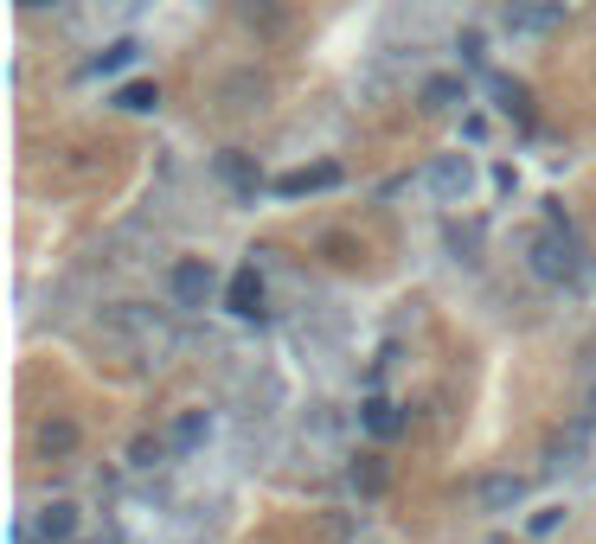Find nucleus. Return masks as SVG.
<instances>
[{
	"instance_id": "0eeeda50",
	"label": "nucleus",
	"mask_w": 596,
	"mask_h": 544,
	"mask_svg": "<svg viewBox=\"0 0 596 544\" xmlns=\"http://www.w3.org/2000/svg\"><path fill=\"white\" fill-rule=\"evenodd\" d=\"M520 500H526L520 474H487V480H482V507L487 512H507V507H520Z\"/></svg>"
},
{
	"instance_id": "20e7f679",
	"label": "nucleus",
	"mask_w": 596,
	"mask_h": 544,
	"mask_svg": "<svg viewBox=\"0 0 596 544\" xmlns=\"http://www.w3.org/2000/svg\"><path fill=\"white\" fill-rule=\"evenodd\" d=\"M224 308H231L238 321H257V314H263V276H257V263H244V269L224 282Z\"/></svg>"
},
{
	"instance_id": "2eb2a0df",
	"label": "nucleus",
	"mask_w": 596,
	"mask_h": 544,
	"mask_svg": "<svg viewBox=\"0 0 596 544\" xmlns=\"http://www.w3.org/2000/svg\"><path fill=\"white\" fill-rule=\"evenodd\" d=\"M199 442H206V410H192V417L174 423V448H199Z\"/></svg>"
},
{
	"instance_id": "dca6fc26",
	"label": "nucleus",
	"mask_w": 596,
	"mask_h": 544,
	"mask_svg": "<svg viewBox=\"0 0 596 544\" xmlns=\"http://www.w3.org/2000/svg\"><path fill=\"white\" fill-rule=\"evenodd\" d=\"M20 7H45V0H20Z\"/></svg>"
},
{
	"instance_id": "39448f33",
	"label": "nucleus",
	"mask_w": 596,
	"mask_h": 544,
	"mask_svg": "<svg viewBox=\"0 0 596 544\" xmlns=\"http://www.w3.org/2000/svg\"><path fill=\"white\" fill-rule=\"evenodd\" d=\"M564 20V0H514L507 7V33H552Z\"/></svg>"
},
{
	"instance_id": "f8f14e48",
	"label": "nucleus",
	"mask_w": 596,
	"mask_h": 544,
	"mask_svg": "<svg viewBox=\"0 0 596 544\" xmlns=\"http://www.w3.org/2000/svg\"><path fill=\"white\" fill-rule=\"evenodd\" d=\"M366 430H373V435H398V430H405V417H398V403L373 398V403H366Z\"/></svg>"
},
{
	"instance_id": "6e6552de",
	"label": "nucleus",
	"mask_w": 596,
	"mask_h": 544,
	"mask_svg": "<svg viewBox=\"0 0 596 544\" xmlns=\"http://www.w3.org/2000/svg\"><path fill=\"white\" fill-rule=\"evenodd\" d=\"M71 532H77V512L65 507V500L38 512V544H71Z\"/></svg>"
},
{
	"instance_id": "423d86ee",
	"label": "nucleus",
	"mask_w": 596,
	"mask_h": 544,
	"mask_svg": "<svg viewBox=\"0 0 596 544\" xmlns=\"http://www.w3.org/2000/svg\"><path fill=\"white\" fill-rule=\"evenodd\" d=\"M328 186H340V167H334V160H321V167H296V174H283V180H276V192H283V199H301V192H328Z\"/></svg>"
},
{
	"instance_id": "7ed1b4c3",
	"label": "nucleus",
	"mask_w": 596,
	"mask_h": 544,
	"mask_svg": "<svg viewBox=\"0 0 596 544\" xmlns=\"http://www.w3.org/2000/svg\"><path fill=\"white\" fill-rule=\"evenodd\" d=\"M468 186H475L468 154H443V160H430V192H437L443 206H462V199H468Z\"/></svg>"
},
{
	"instance_id": "f3484780",
	"label": "nucleus",
	"mask_w": 596,
	"mask_h": 544,
	"mask_svg": "<svg viewBox=\"0 0 596 544\" xmlns=\"http://www.w3.org/2000/svg\"><path fill=\"white\" fill-rule=\"evenodd\" d=\"M591 417H596V398H591Z\"/></svg>"
},
{
	"instance_id": "4468645a",
	"label": "nucleus",
	"mask_w": 596,
	"mask_h": 544,
	"mask_svg": "<svg viewBox=\"0 0 596 544\" xmlns=\"http://www.w3.org/2000/svg\"><path fill=\"white\" fill-rule=\"evenodd\" d=\"M38 448H45V455H71V448H77V423H45V430H38Z\"/></svg>"
},
{
	"instance_id": "f03ea898",
	"label": "nucleus",
	"mask_w": 596,
	"mask_h": 544,
	"mask_svg": "<svg viewBox=\"0 0 596 544\" xmlns=\"http://www.w3.org/2000/svg\"><path fill=\"white\" fill-rule=\"evenodd\" d=\"M167 289H174V301H180V308H206V301H212V289H219V276H212V263L187 256V263H174Z\"/></svg>"
},
{
	"instance_id": "9d476101",
	"label": "nucleus",
	"mask_w": 596,
	"mask_h": 544,
	"mask_svg": "<svg viewBox=\"0 0 596 544\" xmlns=\"http://www.w3.org/2000/svg\"><path fill=\"white\" fill-rule=\"evenodd\" d=\"M135 58H142V45H135V38H115V45L97 58V65H90V71H97V77H115V71H129Z\"/></svg>"
},
{
	"instance_id": "1a4fd4ad",
	"label": "nucleus",
	"mask_w": 596,
	"mask_h": 544,
	"mask_svg": "<svg viewBox=\"0 0 596 544\" xmlns=\"http://www.w3.org/2000/svg\"><path fill=\"white\" fill-rule=\"evenodd\" d=\"M219 174L231 186H238V192H244V199H257V160H251V154H219Z\"/></svg>"
},
{
	"instance_id": "f257e3e1",
	"label": "nucleus",
	"mask_w": 596,
	"mask_h": 544,
	"mask_svg": "<svg viewBox=\"0 0 596 544\" xmlns=\"http://www.w3.org/2000/svg\"><path fill=\"white\" fill-rule=\"evenodd\" d=\"M526 263H532V276H539V282H577V269H584V251H577V237H571L564 224H545V231L532 237Z\"/></svg>"
},
{
	"instance_id": "ddd939ff",
	"label": "nucleus",
	"mask_w": 596,
	"mask_h": 544,
	"mask_svg": "<svg viewBox=\"0 0 596 544\" xmlns=\"http://www.w3.org/2000/svg\"><path fill=\"white\" fill-rule=\"evenodd\" d=\"M115 103H122V109H135V115H142V109H154V103H161V90H154L148 77H135V84H122V90H115Z\"/></svg>"
},
{
	"instance_id": "9b49d317",
	"label": "nucleus",
	"mask_w": 596,
	"mask_h": 544,
	"mask_svg": "<svg viewBox=\"0 0 596 544\" xmlns=\"http://www.w3.org/2000/svg\"><path fill=\"white\" fill-rule=\"evenodd\" d=\"M462 103V77H430L423 84V109H455Z\"/></svg>"
}]
</instances>
